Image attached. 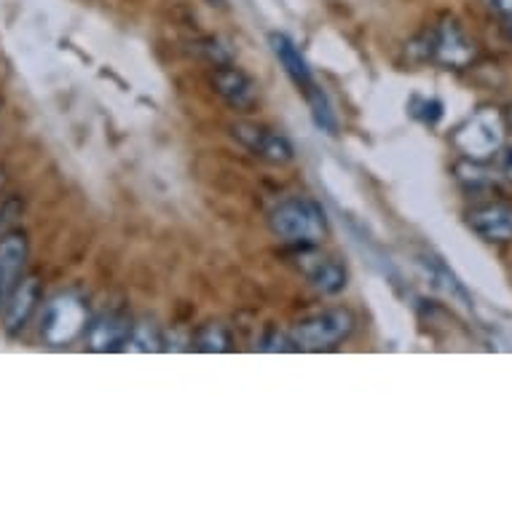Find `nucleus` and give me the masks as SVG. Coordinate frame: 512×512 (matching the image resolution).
I'll use <instances>...</instances> for the list:
<instances>
[{
    "label": "nucleus",
    "instance_id": "nucleus-1",
    "mask_svg": "<svg viewBox=\"0 0 512 512\" xmlns=\"http://www.w3.org/2000/svg\"><path fill=\"white\" fill-rule=\"evenodd\" d=\"M269 43L277 62L285 68L287 78H290L295 84V89L303 94V100L309 105L311 118H314V124H317L319 132L336 135L338 121L336 113H333V105H330L325 89L317 84V78L311 73L309 62H306V57L301 54V49L295 46L293 38H287L285 33H274L269 38Z\"/></svg>",
    "mask_w": 512,
    "mask_h": 512
},
{
    "label": "nucleus",
    "instance_id": "nucleus-2",
    "mask_svg": "<svg viewBox=\"0 0 512 512\" xmlns=\"http://www.w3.org/2000/svg\"><path fill=\"white\" fill-rule=\"evenodd\" d=\"M269 228L279 242L290 247H311L328 236V218L309 196H290L269 212Z\"/></svg>",
    "mask_w": 512,
    "mask_h": 512
},
{
    "label": "nucleus",
    "instance_id": "nucleus-3",
    "mask_svg": "<svg viewBox=\"0 0 512 512\" xmlns=\"http://www.w3.org/2000/svg\"><path fill=\"white\" fill-rule=\"evenodd\" d=\"M411 49H419L424 62L440 65L445 70L470 68L478 57L475 41L464 33V27L456 19H443L435 27H429L419 41L411 43Z\"/></svg>",
    "mask_w": 512,
    "mask_h": 512
},
{
    "label": "nucleus",
    "instance_id": "nucleus-4",
    "mask_svg": "<svg viewBox=\"0 0 512 512\" xmlns=\"http://www.w3.org/2000/svg\"><path fill=\"white\" fill-rule=\"evenodd\" d=\"M354 325L357 319L349 309H325L301 319L287 336L293 341V352H328L352 336Z\"/></svg>",
    "mask_w": 512,
    "mask_h": 512
},
{
    "label": "nucleus",
    "instance_id": "nucleus-5",
    "mask_svg": "<svg viewBox=\"0 0 512 512\" xmlns=\"http://www.w3.org/2000/svg\"><path fill=\"white\" fill-rule=\"evenodd\" d=\"M504 135H507V124L502 113L496 108H480L456 129L454 145L464 159L488 161L502 151Z\"/></svg>",
    "mask_w": 512,
    "mask_h": 512
},
{
    "label": "nucleus",
    "instance_id": "nucleus-6",
    "mask_svg": "<svg viewBox=\"0 0 512 512\" xmlns=\"http://www.w3.org/2000/svg\"><path fill=\"white\" fill-rule=\"evenodd\" d=\"M89 325V311L84 298L73 293H62L46 303L41 317V338L49 346L73 344Z\"/></svg>",
    "mask_w": 512,
    "mask_h": 512
},
{
    "label": "nucleus",
    "instance_id": "nucleus-7",
    "mask_svg": "<svg viewBox=\"0 0 512 512\" xmlns=\"http://www.w3.org/2000/svg\"><path fill=\"white\" fill-rule=\"evenodd\" d=\"M293 266L303 274V279L309 282L317 293L322 295H338L344 293L349 285V271L338 258L319 250V244L311 247H293L290 252Z\"/></svg>",
    "mask_w": 512,
    "mask_h": 512
},
{
    "label": "nucleus",
    "instance_id": "nucleus-8",
    "mask_svg": "<svg viewBox=\"0 0 512 512\" xmlns=\"http://www.w3.org/2000/svg\"><path fill=\"white\" fill-rule=\"evenodd\" d=\"M231 137L255 159L274 164V167H285L295 159L293 143L271 126L255 124V121H236L231 124Z\"/></svg>",
    "mask_w": 512,
    "mask_h": 512
},
{
    "label": "nucleus",
    "instance_id": "nucleus-9",
    "mask_svg": "<svg viewBox=\"0 0 512 512\" xmlns=\"http://www.w3.org/2000/svg\"><path fill=\"white\" fill-rule=\"evenodd\" d=\"M38 303H41V279L35 274L22 277L6 293V298H3V325L11 336H17L30 325V319L38 311Z\"/></svg>",
    "mask_w": 512,
    "mask_h": 512
},
{
    "label": "nucleus",
    "instance_id": "nucleus-10",
    "mask_svg": "<svg viewBox=\"0 0 512 512\" xmlns=\"http://www.w3.org/2000/svg\"><path fill=\"white\" fill-rule=\"evenodd\" d=\"M467 226L488 244H512V204L486 202L467 212Z\"/></svg>",
    "mask_w": 512,
    "mask_h": 512
},
{
    "label": "nucleus",
    "instance_id": "nucleus-11",
    "mask_svg": "<svg viewBox=\"0 0 512 512\" xmlns=\"http://www.w3.org/2000/svg\"><path fill=\"white\" fill-rule=\"evenodd\" d=\"M212 86L223 97V102L239 110V113H250L258 105V84L242 68H236V65H228V62L215 65Z\"/></svg>",
    "mask_w": 512,
    "mask_h": 512
},
{
    "label": "nucleus",
    "instance_id": "nucleus-12",
    "mask_svg": "<svg viewBox=\"0 0 512 512\" xmlns=\"http://www.w3.org/2000/svg\"><path fill=\"white\" fill-rule=\"evenodd\" d=\"M132 319L121 314V311H105L97 319H92L86 325V341H89V349L92 352H121L129 344V336H132Z\"/></svg>",
    "mask_w": 512,
    "mask_h": 512
},
{
    "label": "nucleus",
    "instance_id": "nucleus-13",
    "mask_svg": "<svg viewBox=\"0 0 512 512\" xmlns=\"http://www.w3.org/2000/svg\"><path fill=\"white\" fill-rule=\"evenodd\" d=\"M27 255H30V247H27L25 234L11 231V234L0 236V287H3V298L25 274Z\"/></svg>",
    "mask_w": 512,
    "mask_h": 512
},
{
    "label": "nucleus",
    "instance_id": "nucleus-14",
    "mask_svg": "<svg viewBox=\"0 0 512 512\" xmlns=\"http://www.w3.org/2000/svg\"><path fill=\"white\" fill-rule=\"evenodd\" d=\"M419 266L424 269L429 285L435 287L437 293H443L445 298H451V301H456L459 306H464V309H472V298L470 293H467V287L459 282V277H456L454 271L445 266L443 258H437L432 252H424L419 258Z\"/></svg>",
    "mask_w": 512,
    "mask_h": 512
},
{
    "label": "nucleus",
    "instance_id": "nucleus-15",
    "mask_svg": "<svg viewBox=\"0 0 512 512\" xmlns=\"http://www.w3.org/2000/svg\"><path fill=\"white\" fill-rule=\"evenodd\" d=\"M126 349H132V352H161L164 349V336H161L159 325L151 322V319L135 322Z\"/></svg>",
    "mask_w": 512,
    "mask_h": 512
},
{
    "label": "nucleus",
    "instance_id": "nucleus-16",
    "mask_svg": "<svg viewBox=\"0 0 512 512\" xmlns=\"http://www.w3.org/2000/svg\"><path fill=\"white\" fill-rule=\"evenodd\" d=\"M199 352H228L231 349V330L220 322H207L194 336Z\"/></svg>",
    "mask_w": 512,
    "mask_h": 512
},
{
    "label": "nucleus",
    "instance_id": "nucleus-17",
    "mask_svg": "<svg viewBox=\"0 0 512 512\" xmlns=\"http://www.w3.org/2000/svg\"><path fill=\"white\" fill-rule=\"evenodd\" d=\"M411 113L424 124L435 126L440 118H443V102L435 100V97H413L411 102Z\"/></svg>",
    "mask_w": 512,
    "mask_h": 512
},
{
    "label": "nucleus",
    "instance_id": "nucleus-18",
    "mask_svg": "<svg viewBox=\"0 0 512 512\" xmlns=\"http://www.w3.org/2000/svg\"><path fill=\"white\" fill-rule=\"evenodd\" d=\"M483 9L499 22V30L512 43V0H483Z\"/></svg>",
    "mask_w": 512,
    "mask_h": 512
},
{
    "label": "nucleus",
    "instance_id": "nucleus-19",
    "mask_svg": "<svg viewBox=\"0 0 512 512\" xmlns=\"http://www.w3.org/2000/svg\"><path fill=\"white\" fill-rule=\"evenodd\" d=\"M499 153H502V156H499V161H502L504 175L512 177V148H507V151H499Z\"/></svg>",
    "mask_w": 512,
    "mask_h": 512
},
{
    "label": "nucleus",
    "instance_id": "nucleus-20",
    "mask_svg": "<svg viewBox=\"0 0 512 512\" xmlns=\"http://www.w3.org/2000/svg\"><path fill=\"white\" fill-rule=\"evenodd\" d=\"M504 124H507V129H510V132H512V108L507 110V113H504Z\"/></svg>",
    "mask_w": 512,
    "mask_h": 512
},
{
    "label": "nucleus",
    "instance_id": "nucleus-21",
    "mask_svg": "<svg viewBox=\"0 0 512 512\" xmlns=\"http://www.w3.org/2000/svg\"><path fill=\"white\" fill-rule=\"evenodd\" d=\"M0 303H3V287H0Z\"/></svg>",
    "mask_w": 512,
    "mask_h": 512
}]
</instances>
